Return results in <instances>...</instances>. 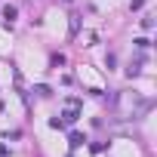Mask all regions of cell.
I'll list each match as a JSON object with an SVG mask.
<instances>
[{
	"mask_svg": "<svg viewBox=\"0 0 157 157\" xmlns=\"http://www.w3.org/2000/svg\"><path fill=\"white\" fill-rule=\"evenodd\" d=\"M16 16H19V10H16V6H3V22H6V25H13V22H16Z\"/></svg>",
	"mask_w": 157,
	"mask_h": 157,
	"instance_id": "6da1fadb",
	"label": "cell"
},
{
	"mask_svg": "<svg viewBox=\"0 0 157 157\" xmlns=\"http://www.w3.org/2000/svg\"><path fill=\"white\" fill-rule=\"evenodd\" d=\"M83 142H86V139H83L80 132H71V148H80Z\"/></svg>",
	"mask_w": 157,
	"mask_h": 157,
	"instance_id": "7a4b0ae2",
	"label": "cell"
},
{
	"mask_svg": "<svg viewBox=\"0 0 157 157\" xmlns=\"http://www.w3.org/2000/svg\"><path fill=\"white\" fill-rule=\"evenodd\" d=\"M77 117H80V114H77V111H65V120H68V123H74Z\"/></svg>",
	"mask_w": 157,
	"mask_h": 157,
	"instance_id": "3957f363",
	"label": "cell"
},
{
	"mask_svg": "<svg viewBox=\"0 0 157 157\" xmlns=\"http://www.w3.org/2000/svg\"><path fill=\"white\" fill-rule=\"evenodd\" d=\"M136 46H139V49H145V46H151V40H148V37H139V40H136Z\"/></svg>",
	"mask_w": 157,
	"mask_h": 157,
	"instance_id": "277c9868",
	"label": "cell"
}]
</instances>
